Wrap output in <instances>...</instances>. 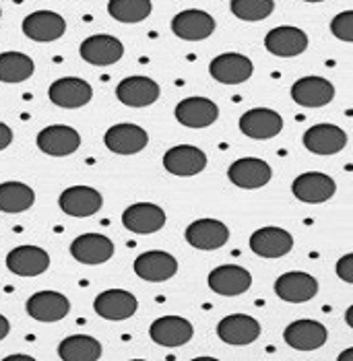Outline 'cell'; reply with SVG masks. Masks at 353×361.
I'll return each mask as SVG.
<instances>
[{
	"label": "cell",
	"instance_id": "41",
	"mask_svg": "<svg viewBox=\"0 0 353 361\" xmlns=\"http://www.w3.org/2000/svg\"><path fill=\"white\" fill-rule=\"evenodd\" d=\"M337 361H353V347L345 349V351H341V353H339V357H337Z\"/></svg>",
	"mask_w": 353,
	"mask_h": 361
},
{
	"label": "cell",
	"instance_id": "20",
	"mask_svg": "<svg viewBox=\"0 0 353 361\" xmlns=\"http://www.w3.org/2000/svg\"><path fill=\"white\" fill-rule=\"evenodd\" d=\"M25 310L37 322H60L68 316L71 302L64 293L58 291H37L28 300Z\"/></svg>",
	"mask_w": 353,
	"mask_h": 361
},
{
	"label": "cell",
	"instance_id": "43",
	"mask_svg": "<svg viewBox=\"0 0 353 361\" xmlns=\"http://www.w3.org/2000/svg\"><path fill=\"white\" fill-rule=\"evenodd\" d=\"M191 361H219V360H215V357H194V360Z\"/></svg>",
	"mask_w": 353,
	"mask_h": 361
},
{
	"label": "cell",
	"instance_id": "28",
	"mask_svg": "<svg viewBox=\"0 0 353 361\" xmlns=\"http://www.w3.org/2000/svg\"><path fill=\"white\" fill-rule=\"evenodd\" d=\"M283 338L296 351H316L326 343L328 333L325 324H321L318 320L304 318L287 324V329L283 331Z\"/></svg>",
	"mask_w": 353,
	"mask_h": 361
},
{
	"label": "cell",
	"instance_id": "35",
	"mask_svg": "<svg viewBox=\"0 0 353 361\" xmlns=\"http://www.w3.org/2000/svg\"><path fill=\"white\" fill-rule=\"evenodd\" d=\"M229 8L242 21H263L271 17L275 0H232Z\"/></svg>",
	"mask_w": 353,
	"mask_h": 361
},
{
	"label": "cell",
	"instance_id": "42",
	"mask_svg": "<svg viewBox=\"0 0 353 361\" xmlns=\"http://www.w3.org/2000/svg\"><path fill=\"white\" fill-rule=\"evenodd\" d=\"M345 322H347L349 329H353V306L347 307V312H345Z\"/></svg>",
	"mask_w": 353,
	"mask_h": 361
},
{
	"label": "cell",
	"instance_id": "1",
	"mask_svg": "<svg viewBox=\"0 0 353 361\" xmlns=\"http://www.w3.org/2000/svg\"><path fill=\"white\" fill-rule=\"evenodd\" d=\"M163 167L172 176L178 178H192L205 171L207 167V155L203 149L194 145H176L165 151L163 155Z\"/></svg>",
	"mask_w": 353,
	"mask_h": 361
},
{
	"label": "cell",
	"instance_id": "15",
	"mask_svg": "<svg viewBox=\"0 0 353 361\" xmlns=\"http://www.w3.org/2000/svg\"><path fill=\"white\" fill-rule=\"evenodd\" d=\"M133 269H135L136 277L143 279V281L163 283L178 273V260L169 252L149 250L136 256Z\"/></svg>",
	"mask_w": 353,
	"mask_h": 361
},
{
	"label": "cell",
	"instance_id": "33",
	"mask_svg": "<svg viewBox=\"0 0 353 361\" xmlns=\"http://www.w3.org/2000/svg\"><path fill=\"white\" fill-rule=\"evenodd\" d=\"M35 64L31 56L23 52H2L0 54V83H25L33 75Z\"/></svg>",
	"mask_w": 353,
	"mask_h": 361
},
{
	"label": "cell",
	"instance_id": "44",
	"mask_svg": "<svg viewBox=\"0 0 353 361\" xmlns=\"http://www.w3.org/2000/svg\"><path fill=\"white\" fill-rule=\"evenodd\" d=\"M304 2H325V0H304Z\"/></svg>",
	"mask_w": 353,
	"mask_h": 361
},
{
	"label": "cell",
	"instance_id": "24",
	"mask_svg": "<svg viewBox=\"0 0 353 361\" xmlns=\"http://www.w3.org/2000/svg\"><path fill=\"white\" fill-rule=\"evenodd\" d=\"M347 145V135L337 124H314L304 133V147L314 155H335Z\"/></svg>",
	"mask_w": 353,
	"mask_h": 361
},
{
	"label": "cell",
	"instance_id": "11",
	"mask_svg": "<svg viewBox=\"0 0 353 361\" xmlns=\"http://www.w3.org/2000/svg\"><path fill=\"white\" fill-rule=\"evenodd\" d=\"M93 310L104 320L120 322V320H128L135 316L136 310H138V302H136L135 295L126 289H108L95 298Z\"/></svg>",
	"mask_w": 353,
	"mask_h": 361
},
{
	"label": "cell",
	"instance_id": "5",
	"mask_svg": "<svg viewBox=\"0 0 353 361\" xmlns=\"http://www.w3.org/2000/svg\"><path fill=\"white\" fill-rule=\"evenodd\" d=\"M165 221V211L153 202H135L122 213V225L136 235H151L163 229Z\"/></svg>",
	"mask_w": 353,
	"mask_h": 361
},
{
	"label": "cell",
	"instance_id": "39",
	"mask_svg": "<svg viewBox=\"0 0 353 361\" xmlns=\"http://www.w3.org/2000/svg\"><path fill=\"white\" fill-rule=\"evenodd\" d=\"M8 333H11V322L0 314V341H2V338H6Z\"/></svg>",
	"mask_w": 353,
	"mask_h": 361
},
{
	"label": "cell",
	"instance_id": "23",
	"mask_svg": "<svg viewBox=\"0 0 353 361\" xmlns=\"http://www.w3.org/2000/svg\"><path fill=\"white\" fill-rule=\"evenodd\" d=\"M184 238L196 250H217L227 244L229 229L219 219H196L186 227Z\"/></svg>",
	"mask_w": 353,
	"mask_h": 361
},
{
	"label": "cell",
	"instance_id": "10",
	"mask_svg": "<svg viewBox=\"0 0 353 361\" xmlns=\"http://www.w3.org/2000/svg\"><path fill=\"white\" fill-rule=\"evenodd\" d=\"M294 248V235L283 227H261L250 235V250L261 258H283Z\"/></svg>",
	"mask_w": 353,
	"mask_h": 361
},
{
	"label": "cell",
	"instance_id": "4",
	"mask_svg": "<svg viewBox=\"0 0 353 361\" xmlns=\"http://www.w3.org/2000/svg\"><path fill=\"white\" fill-rule=\"evenodd\" d=\"M227 178L238 188L256 190V188H263V186H267L271 182L273 169L265 159H258V157H242V159H236L229 166Z\"/></svg>",
	"mask_w": 353,
	"mask_h": 361
},
{
	"label": "cell",
	"instance_id": "6",
	"mask_svg": "<svg viewBox=\"0 0 353 361\" xmlns=\"http://www.w3.org/2000/svg\"><path fill=\"white\" fill-rule=\"evenodd\" d=\"M254 73L252 60L244 54L227 52L219 54L209 64V75L221 85H240L246 83Z\"/></svg>",
	"mask_w": 353,
	"mask_h": 361
},
{
	"label": "cell",
	"instance_id": "8",
	"mask_svg": "<svg viewBox=\"0 0 353 361\" xmlns=\"http://www.w3.org/2000/svg\"><path fill=\"white\" fill-rule=\"evenodd\" d=\"M114 242L104 233H83L71 244V256L87 267L106 264L114 256Z\"/></svg>",
	"mask_w": 353,
	"mask_h": 361
},
{
	"label": "cell",
	"instance_id": "36",
	"mask_svg": "<svg viewBox=\"0 0 353 361\" xmlns=\"http://www.w3.org/2000/svg\"><path fill=\"white\" fill-rule=\"evenodd\" d=\"M330 33L341 42L353 44V11H343L335 15L330 21Z\"/></svg>",
	"mask_w": 353,
	"mask_h": 361
},
{
	"label": "cell",
	"instance_id": "13",
	"mask_svg": "<svg viewBox=\"0 0 353 361\" xmlns=\"http://www.w3.org/2000/svg\"><path fill=\"white\" fill-rule=\"evenodd\" d=\"M6 269L17 277H40L50 269V256L40 246H19L6 254Z\"/></svg>",
	"mask_w": 353,
	"mask_h": 361
},
{
	"label": "cell",
	"instance_id": "3",
	"mask_svg": "<svg viewBox=\"0 0 353 361\" xmlns=\"http://www.w3.org/2000/svg\"><path fill=\"white\" fill-rule=\"evenodd\" d=\"M37 149L50 157H68L81 147V135L66 124L46 126L37 135Z\"/></svg>",
	"mask_w": 353,
	"mask_h": 361
},
{
	"label": "cell",
	"instance_id": "31",
	"mask_svg": "<svg viewBox=\"0 0 353 361\" xmlns=\"http://www.w3.org/2000/svg\"><path fill=\"white\" fill-rule=\"evenodd\" d=\"M62 361H97L102 357V343L89 334H71L58 345Z\"/></svg>",
	"mask_w": 353,
	"mask_h": 361
},
{
	"label": "cell",
	"instance_id": "9",
	"mask_svg": "<svg viewBox=\"0 0 353 361\" xmlns=\"http://www.w3.org/2000/svg\"><path fill=\"white\" fill-rule=\"evenodd\" d=\"M104 142L116 155H136L149 145V135L138 124L122 122L109 126L108 133L104 135Z\"/></svg>",
	"mask_w": 353,
	"mask_h": 361
},
{
	"label": "cell",
	"instance_id": "29",
	"mask_svg": "<svg viewBox=\"0 0 353 361\" xmlns=\"http://www.w3.org/2000/svg\"><path fill=\"white\" fill-rule=\"evenodd\" d=\"M335 97V85L323 77H304L292 87V99L304 108H325Z\"/></svg>",
	"mask_w": 353,
	"mask_h": 361
},
{
	"label": "cell",
	"instance_id": "17",
	"mask_svg": "<svg viewBox=\"0 0 353 361\" xmlns=\"http://www.w3.org/2000/svg\"><path fill=\"white\" fill-rule=\"evenodd\" d=\"M217 336L234 347H246L261 336V322L248 314H229L217 324Z\"/></svg>",
	"mask_w": 353,
	"mask_h": 361
},
{
	"label": "cell",
	"instance_id": "38",
	"mask_svg": "<svg viewBox=\"0 0 353 361\" xmlns=\"http://www.w3.org/2000/svg\"><path fill=\"white\" fill-rule=\"evenodd\" d=\"M11 142H13V130H11V126L4 124V122H0V151L8 149Z\"/></svg>",
	"mask_w": 353,
	"mask_h": 361
},
{
	"label": "cell",
	"instance_id": "21",
	"mask_svg": "<svg viewBox=\"0 0 353 361\" xmlns=\"http://www.w3.org/2000/svg\"><path fill=\"white\" fill-rule=\"evenodd\" d=\"M21 29L29 39L48 44V42L60 39L66 33V21L62 15H58L54 11H35L23 19Z\"/></svg>",
	"mask_w": 353,
	"mask_h": 361
},
{
	"label": "cell",
	"instance_id": "26",
	"mask_svg": "<svg viewBox=\"0 0 353 361\" xmlns=\"http://www.w3.org/2000/svg\"><path fill=\"white\" fill-rule=\"evenodd\" d=\"M174 116L186 128H207L217 122L219 108L207 97H186L176 106Z\"/></svg>",
	"mask_w": 353,
	"mask_h": 361
},
{
	"label": "cell",
	"instance_id": "40",
	"mask_svg": "<svg viewBox=\"0 0 353 361\" xmlns=\"http://www.w3.org/2000/svg\"><path fill=\"white\" fill-rule=\"evenodd\" d=\"M2 361H37V360H33L31 355H25V353H15V355H8V357H4Z\"/></svg>",
	"mask_w": 353,
	"mask_h": 361
},
{
	"label": "cell",
	"instance_id": "18",
	"mask_svg": "<svg viewBox=\"0 0 353 361\" xmlns=\"http://www.w3.org/2000/svg\"><path fill=\"white\" fill-rule=\"evenodd\" d=\"M194 334L192 324L182 316H162L149 326V336L155 345L176 349L186 345Z\"/></svg>",
	"mask_w": 353,
	"mask_h": 361
},
{
	"label": "cell",
	"instance_id": "32",
	"mask_svg": "<svg viewBox=\"0 0 353 361\" xmlns=\"http://www.w3.org/2000/svg\"><path fill=\"white\" fill-rule=\"evenodd\" d=\"M35 202L33 188L23 182H2L0 184V211L8 215H19L25 213Z\"/></svg>",
	"mask_w": 353,
	"mask_h": 361
},
{
	"label": "cell",
	"instance_id": "19",
	"mask_svg": "<svg viewBox=\"0 0 353 361\" xmlns=\"http://www.w3.org/2000/svg\"><path fill=\"white\" fill-rule=\"evenodd\" d=\"M215 27V19L201 8L182 11L172 19V31L186 42H203L213 35Z\"/></svg>",
	"mask_w": 353,
	"mask_h": 361
},
{
	"label": "cell",
	"instance_id": "14",
	"mask_svg": "<svg viewBox=\"0 0 353 361\" xmlns=\"http://www.w3.org/2000/svg\"><path fill=\"white\" fill-rule=\"evenodd\" d=\"M160 85L155 83L149 77H126L122 79L116 87V97L120 104L128 106V108H147L151 104H155L160 99Z\"/></svg>",
	"mask_w": 353,
	"mask_h": 361
},
{
	"label": "cell",
	"instance_id": "30",
	"mask_svg": "<svg viewBox=\"0 0 353 361\" xmlns=\"http://www.w3.org/2000/svg\"><path fill=\"white\" fill-rule=\"evenodd\" d=\"M265 48L273 56L294 58V56H299L301 52H306V48H308V35L299 27L281 25V27L271 29L265 35Z\"/></svg>",
	"mask_w": 353,
	"mask_h": 361
},
{
	"label": "cell",
	"instance_id": "45",
	"mask_svg": "<svg viewBox=\"0 0 353 361\" xmlns=\"http://www.w3.org/2000/svg\"><path fill=\"white\" fill-rule=\"evenodd\" d=\"M131 361H147V360H131Z\"/></svg>",
	"mask_w": 353,
	"mask_h": 361
},
{
	"label": "cell",
	"instance_id": "46",
	"mask_svg": "<svg viewBox=\"0 0 353 361\" xmlns=\"http://www.w3.org/2000/svg\"><path fill=\"white\" fill-rule=\"evenodd\" d=\"M0 17H2V11H0Z\"/></svg>",
	"mask_w": 353,
	"mask_h": 361
},
{
	"label": "cell",
	"instance_id": "37",
	"mask_svg": "<svg viewBox=\"0 0 353 361\" xmlns=\"http://www.w3.org/2000/svg\"><path fill=\"white\" fill-rule=\"evenodd\" d=\"M335 273H337V277L341 279V281H345V283L353 285V252L352 254L341 256V258L337 260V264H335Z\"/></svg>",
	"mask_w": 353,
	"mask_h": 361
},
{
	"label": "cell",
	"instance_id": "2",
	"mask_svg": "<svg viewBox=\"0 0 353 361\" xmlns=\"http://www.w3.org/2000/svg\"><path fill=\"white\" fill-rule=\"evenodd\" d=\"M50 102L64 110H79L93 99V87L79 77H64L50 85Z\"/></svg>",
	"mask_w": 353,
	"mask_h": 361
},
{
	"label": "cell",
	"instance_id": "25",
	"mask_svg": "<svg viewBox=\"0 0 353 361\" xmlns=\"http://www.w3.org/2000/svg\"><path fill=\"white\" fill-rule=\"evenodd\" d=\"M58 207L71 217H91L104 207V196L91 186H71L60 195Z\"/></svg>",
	"mask_w": 353,
	"mask_h": 361
},
{
	"label": "cell",
	"instance_id": "22",
	"mask_svg": "<svg viewBox=\"0 0 353 361\" xmlns=\"http://www.w3.org/2000/svg\"><path fill=\"white\" fill-rule=\"evenodd\" d=\"M209 289L223 298L242 295L252 285V275L238 264H223L209 273Z\"/></svg>",
	"mask_w": 353,
	"mask_h": 361
},
{
	"label": "cell",
	"instance_id": "27",
	"mask_svg": "<svg viewBox=\"0 0 353 361\" xmlns=\"http://www.w3.org/2000/svg\"><path fill=\"white\" fill-rule=\"evenodd\" d=\"M79 54L87 64L109 66V64H116L124 56V46L118 37L102 33V35H91L81 42Z\"/></svg>",
	"mask_w": 353,
	"mask_h": 361
},
{
	"label": "cell",
	"instance_id": "16",
	"mask_svg": "<svg viewBox=\"0 0 353 361\" xmlns=\"http://www.w3.org/2000/svg\"><path fill=\"white\" fill-rule=\"evenodd\" d=\"M275 293L283 302L304 304V302H310L312 298H316L318 281L304 271H289L275 281Z\"/></svg>",
	"mask_w": 353,
	"mask_h": 361
},
{
	"label": "cell",
	"instance_id": "34",
	"mask_svg": "<svg viewBox=\"0 0 353 361\" xmlns=\"http://www.w3.org/2000/svg\"><path fill=\"white\" fill-rule=\"evenodd\" d=\"M153 11L151 0H109L108 13L120 23H140Z\"/></svg>",
	"mask_w": 353,
	"mask_h": 361
},
{
	"label": "cell",
	"instance_id": "12",
	"mask_svg": "<svg viewBox=\"0 0 353 361\" xmlns=\"http://www.w3.org/2000/svg\"><path fill=\"white\" fill-rule=\"evenodd\" d=\"M238 126L248 139L267 140L283 130V118L271 108H252L240 116Z\"/></svg>",
	"mask_w": 353,
	"mask_h": 361
},
{
	"label": "cell",
	"instance_id": "7",
	"mask_svg": "<svg viewBox=\"0 0 353 361\" xmlns=\"http://www.w3.org/2000/svg\"><path fill=\"white\" fill-rule=\"evenodd\" d=\"M292 192L301 202L321 204L335 196L337 184L330 176H326L323 171H306V173H299L294 180Z\"/></svg>",
	"mask_w": 353,
	"mask_h": 361
}]
</instances>
